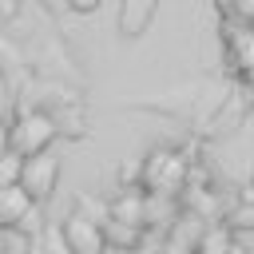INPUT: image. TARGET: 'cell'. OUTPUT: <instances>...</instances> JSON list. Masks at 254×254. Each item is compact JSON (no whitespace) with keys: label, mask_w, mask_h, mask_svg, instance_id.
Wrapping results in <instances>:
<instances>
[{"label":"cell","mask_w":254,"mask_h":254,"mask_svg":"<svg viewBox=\"0 0 254 254\" xmlns=\"http://www.w3.org/2000/svg\"><path fill=\"white\" fill-rule=\"evenodd\" d=\"M56 119L52 115H44V111H24L12 127H8V147L20 155V159H36V155H44L48 147H52V139H56Z\"/></svg>","instance_id":"1"},{"label":"cell","mask_w":254,"mask_h":254,"mask_svg":"<svg viewBox=\"0 0 254 254\" xmlns=\"http://www.w3.org/2000/svg\"><path fill=\"white\" fill-rule=\"evenodd\" d=\"M139 183H143L147 194H175V190H183V183H187V159H179L175 151L159 147V151H151V155L143 159Z\"/></svg>","instance_id":"2"},{"label":"cell","mask_w":254,"mask_h":254,"mask_svg":"<svg viewBox=\"0 0 254 254\" xmlns=\"http://www.w3.org/2000/svg\"><path fill=\"white\" fill-rule=\"evenodd\" d=\"M56 183H60V159H56V155H48V151H44V155H36V159H24L20 187L28 190V198H32L36 206L52 198Z\"/></svg>","instance_id":"3"},{"label":"cell","mask_w":254,"mask_h":254,"mask_svg":"<svg viewBox=\"0 0 254 254\" xmlns=\"http://www.w3.org/2000/svg\"><path fill=\"white\" fill-rule=\"evenodd\" d=\"M64 234L75 246V254H103L107 250V230L103 222L87 218V214H67L64 218Z\"/></svg>","instance_id":"4"},{"label":"cell","mask_w":254,"mask_h":254,"mask_svg":"<svg viewBox=\"0 0 254 254\" xmlns=\"http://www.w3.org/2000/svg\"><path fill=\"white\" fill-rule=\"evenodd\" d=\"M226 56H230V64L242 79H254V28L234 24L226 32Z\"/></svg>","instance_id":"5"},{"label":"cell","mask_w":254,"mask_h":254,"mask_svg":"<svg viewBox=\"0 0 254 254\" xmlns=\"http://www.w3.org/2000/svg\"><path fill=\"white\" fill-rule=\"evenodd\" d=\"M32 206H36V202L28 198L24 187H0V230H12V226H20V222H28Z\"/></svg>","instance_id":"6"},{"label":"cell","mask_w":254,"mask_h":254,"mask_svg":"<svg viewBox=\"0 0 254 254\" xmlns=\"http://www.w3.org/2000/svg\"><path fill=\"white\" fill-rule=\"evenodd\" d=\"M159 0H119V32L123 36H143Z\"/></svg>","instance_id":"7"},{"label":"cell","mask_w":254,"mask_h":254,"mask_svg":"<svg viewBox=\"0 0 254 254\" xmlns=\"http://www.w3.org/2000/svg\"><path fill=\"white\" fill-rule=\"evenodd\" d=\"M111 222H123V226H143L147 222V194L143 190H123L115 202H111Z\"/></svg>","instance_id":"8"},{"label":"cell","mask_w":254,"mask_h":254,"mask_svg":"<svg viewBox=\"0 0 254 254\" xmlns=\"http://www.w3.org/2000/svg\"><path fill=\"white\" fill-rule=\"evenodd\" d=\"M40 254H75V246L64 234V222H48L44 238H40Z\"/></svg>","instance_id":"9"},{"label":"cell","mask_w":254,"mask_h":254,"mask_svg":"<svg viewBox=\"0 0 254 254\" xmlns=\"http://www.w3.org/2000/svg\"><path fill=\"white\" fill-rule=\"evenodd\" d=\"M20 175H24V159L16 151H4L0 155V187H20Z\"/></svg>","instance_id":"10"},{"label":"cell","mask_w":254,"mask_h":254,"mask_svg":"<svg viewBox=\"0 0 254 254\" xmlns=\"http://www.w3.org/2000/svg\"><path fill=\"white\" fill-rule=\"evenodd\" d=\"M234 24H242V28H254V0H226V4H218Z\"/></svg>","instance_id":"11"},{"label":"cell","mask_w":254,"mask_h":254,"mask_svg":"<svg viewBox=\"0 0 254 254\" xmlns=\"http://www.w3.org/2000/svg\"><path fill=\"white\" fill-rule=\"evenodd\" d=\"M226 250H230V242H226L222 230H210V234L202 238V246H198V254H226Z\"/></svg>","instance_id":"12"},{"label":"cell","mask_w":254,"mask_h":254,"mask_svg":"<svg viewBox=\"0 0 254 254\" xmlns=\"http://www.w3.org/2000/svg\"><path fill=\"white\" fill-rule=\"evenodd\" d=\"M67 4H71L75 12H95V8L103 4V0H67Z\"/></svg>","instance_id":"13"},{"label":"cell","mask_w":254,"mask_h":254,"mask_svg":"<svg viewBox=\"0 0 254 254\" xmlns=\"http://www.w3.org/2000/svg\"><path fill=\"white\" fill-rule=\"evenodd\" d=\"M16 12V0H0V20H8Z\"/></svg>","instance_id":"14"},{"label":"cell","mask_w":254,"mask_h":254,"mask_svg":"<svg viewBox=\"0 0 254 254\" xmlns=\"http://www.w3.org/2000/svg\"><path fill=\"white\" fill-rule=\"evenodd\" d=\"M4 151H12V147H8V127H0V155H4Z\"/></svg>","instance_id":"15"},{"label":"cell","mask_w":254,"mask_h":254,"mask_svg":"<svg viewBox=\"0 0 254 254\" xmlns=\"http://www.w3.org/2000/svg\"><path fill=\"white\" fill-rule=\"evenodd\" d=\"M0 254H8V242H4V230H0Z\"/></svg>","instance_id":"16"},{"label":"cell","mask_w":254,"mask_h":254,"mask_svg":"<svg viewBox=\"0 0 254 254\" xmlns=\"http://www.w3.org/2000/svg\"><path fill=\"white\" fill-rule=\"evenodd\" d=\"M250 190H254V175H250Z\"/></svg>","instance_id":"17"}]
</instances>
